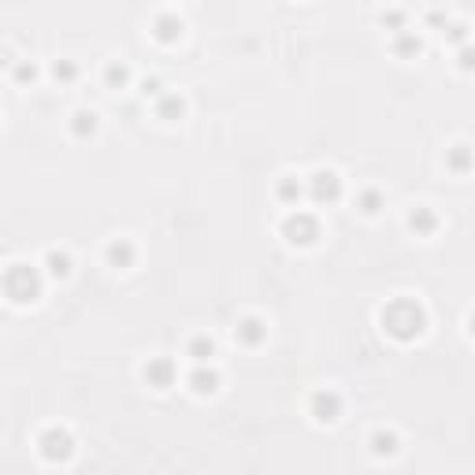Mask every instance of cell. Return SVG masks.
Instances as JSON below:
<instances>
[{
	"label": "cell",
	"instance_id": "1",
	"mask_svg": "<svg viewBox=\"0 0 475 475\" xmlns=\"http://www.w3.org/2000/svg\"><path fill=\"white\" fill-rule=\"evenodd\" d=\"M383 327L386 334H394L398 342H413L423 334V327H427V312H423V305H416L413 297H398L383 308Z\"/></svg>",
	"mask_w": 475,
	"mask_h": 475
},
{
	"label": "cell",
	"instance_id": "2",
	"mask_svg": "<svg viewBox=\"0 0 475 475\" xmlns=\"http://www.w3.org/2000/svg\"><path fill=\"white\" fill-rule=\"evenodd\" d=\"M4 293L15 305H30L41 297V271L30 264H11L4 271Z\"/></svg>",
	"mask_w": 475,
	"mask_h": 475
},
{
	"label": "cell",
	"instance_id": "3",
	"mask_svg": "<svg viewBox=\"0 0 475 475\" xmlns=\"http://www.w3.org/2000/svg\"><path fill=\"white\" fill-rule=\"evenodd\" d=\"M283 234L293 245H312L320 238V219L308 216V212H290V216L283 219Z\"/></svg>",
	"mask_w": 475,
	"mask_h": 475
},
{
	"label": "cell",
	"instance_id": "4",
	"mask_svg": "<svg viewBox=\"0 0 475 475\" xmlns=\"http://www.w3.org/2000/svg\"><path fill=\"white\" fill-rule=\"evenodd\" d=\"M38 446H41V457L45 461H67V457L75 453V438L67 431H60V427H48L41 438H38Z\"/></svg>",
	"mask_w": 475,
	"mask_h": 475
},
{
	"label": "cell",
	"instance_id": "5",
	"mask_svg": "<svg viewBox=\"0 0 475 475\" xmlns=\"http://www.w3.org/2000/svg\"><path fill=\"white\" fill-rule=\"evenodd\" d=\"M308 197H312L316 204H334L342 197V178L334 171H316L312 178H308Z\"/></svg>",
	"mask_w": 475,
	"mask_h": 475
},
{
	"label": "cell",
	"instance_id": "6",
	"mask_svg": "<svg viewBox=\"0 0 475 475\" xmlns=\"http://www.w3.org/2000/svg\"><path fill=\"white\" fill-rule=\"evenodd\" d=\"M308 413H312L320 423H334L342 416V398L334 390H316L312 401H308Z\"/></svg>",
	"mask_w": 475,
	"mask_h": 475
},
{
	"label": "cell",
	"instance_id": "7",
	"mask_svg": "<svg viewBox=\"0 0 475 475\" xmlns=\"http://www.w3.org/2000/svg\"><path fill=\"white\" fill-rule=\"evenodd\" d=\"M175 375L178 371H175V364H171L168 356H153L149 364H145V383L156 386V390H168L175 383Z\"/></svg>",
	"mask_w": 475,
	"mask_h": 475
},
{
	"label": "cell",
	"instance_id": "8",
	"mask_svg": "<svg viewBox=\"0 0 475 475\" xmlns=\"http://www.w3.org/2000/svg\"><path fill=\"white\" fill-rule=\"evenodd\" d=\"M190 390H193V394H216V390H219V375L216 371H212V368H204V364H197V368H193L190 371Z\"/></svg>",
	"mask_w": 475,
	"mask_h": 475
},
{
	"label": "cell",
	"instance_id": "9",
	"mask_svg": "<svg viewBox=\"0 0 475 475\" xmlns=\"http://www.w3.org/2000/svg\"><path fill=\"white\" fill-rule=\"evenodd\" d=\"M234 334H238V342H245V346H260V342L268 338V327H264V320L249 316V320H241L234 327Z\"/></svg>",
	"mask_w": 475,
	"mask_h": 475
},
{
	"label": "cell",
	"instance_id": "10",
	"mask_svg": "<svg viewBox=\"0 0 475 475\" xmlns=\"http://www.w3.org/2000/svg\"><path fill=\"white\" fill-rule=\"evenodd\" d=\"M108 264L111 268H130V264H134V256H138V249H134V245H130L126 238H116V241H111L108 245Z\"/></svg>",
	"mask_w": 475,
	"mask_h": 475
},
{
	"label": "cell",
	"instance_id": "11",
	"mask_svg": "<svg viewBox=\"0 0 475 475\" xmlns=\"http://www.w3.org/2000/svg\"><path fill=\"white\" fill-rule=\"evenodd\" d=\"M153 30H156V38L163 41V45H171V41H178L182 38V19L178 15H156V23H153Z\"/></svg>",
	"mask_w": 475,
	"mask_h": 475
},
{
	"label": "cell",
	"instance_id": "12",
	"mask_svg": "<svg viewBox=\"0 0 475 475\" xmlns=\"http://www.w3.org/2000/svg\"><path fill=\"white\" fill-rule=\"evenodd\" d=\"M408 226H413V231L416 234H423V238H427V234H435L438 231V216H435V212L431 208H413V216H408Z\"/></svg>",
	"mask_w": 475,
	"mask_h": 475
},
{
	"label": "cell",
	"instance_id": "13",
	"mask_svg": "<svg viewBox=\"0 0 475 475\" xmlns=\"http://www.w3.org/2000/svg\"><path fill=\"white\" fill-rule=\"evenodd\" d=\"M186 353L197 360V364H204V360L216 356V342H212L208 334H193V338H190V346H186Z\"/></svg>",
	"mask_w": 475,
	"mask_h": 475
},
{
	"label": "cell",
	"instance_id": "14",
	"mask_svg": "<svg viewBox=\"0 0 475 475\" xmlns=\"http://www.w3.org/2000/svg\"><path fill=\"white\" fill-rule=\"evenodd\" d=\"M301 193H305V186L297 182V178H283V182L275 186V197L283 201V204H297V201H301Z\"/></svg>",
	"mask_w": 475,
	"mask_h": 475
},
{
	"label": "cell",
	"instance_id": "15",
	"mask_svg": "<svg viewBox=\"0 0 475 475\" xmlns=\"http://www.w3.org/2000/svg\"><path fill=\"white\" fill-rule=\"evenodd\" d=\"M471 149H468V145H453V149H449V156H446V163H449V171H457V175H464L468 168H471Z\"/></svg>",
	"mask_w": 475,
	"mask_h": 475
},
{
	"label": "cell",
	"instance_id": "16",
	"mask_svg": "<svg viewBox=\"0 0 475 475\" xmlns=\"http://www.w3.org/2000/svg\"><path fill=\"white\" fill-rule=\"evenodd\" d=\"M45 268H48V275L63 278V275H71V256H67V253H60V249H48Z\"/></svg>",
	"mask_w": 475,
	"mask_h": 475
},
{
	"label": "cell",
	"instance_id": "17",
	"mask_svg": "<svg viewBox=\"0 0 475 475\" xmlns=\"http://www.w3.org/2000/svg\"><path fill=\"white\" fill-rule=\"evenodd\" d=\"M71 130H75V138L97 134V116H93V111H75V116H71Z\"/></svg>",
	"mask_w": 475,
	"mask_h": 475
},
{
	"label": "cell",
	"instance_id": "18",
	"mask_svg": "<svg viewBox=\"0 0 475 475\" xmlns=\"http://www.w3.org/2000/svg\"><path fill=\"white\" fill-rule=\"evenodd\" d=\"M371 449L379 453V457L398 453V435H394V431H375V435H371Z\"/></svg>",
	"mask_w": 475,
	"mask_h": 475
},
{
	"label": "cell",
	"instance_id": "19",
	"mask_svg": "<svg viewBox=\"0 0 475 475\" xmlns=\"http://www.w3.org/2000/svg\"><path fill=\"white\" fill-rule=\"evenodd\" d=\"M420 48H423V41L416 34H408V30H401L398 41H394V53L398 56H420Z\"/></svg>",
	"mask_w": 475,
	"mask_h": 475
},
{
	"label": "cell",
	"instance_id": "20",
	"mask_svg": "<svg viewBox=\"0 0 475 475\" xmlns=\"http://www.w3.org/2000/svg\"><path fill=\"white\" fill-rule=\"evenodd\" d=\"M182 111H186V101H182V97H175V93L160 97V119H178Z\"/></svg>",
	"mask_w": 475,
	"mask_h": 475
},
{
	"label": "cell",
	"instance_id": "21",
	"mask_svg": "<svg viewBox=\"0 0 475 475\" xmlns=\"http://www.w3.org/2000/svg\"><path fill=\"white\" fill-rule=\"evenodd\" d=\"M104 82H108L111 89H123L126 82H130V71L123 67V63H108V67H104Z\"/></svg>",
	"mask_w": 475,
	"mask_h": 475
},
{
	"label": "cell",
	"instance_id": "22",
	"mask_svg": "<svg viewBox=\"0 0 475 475\" xmlns=\"http://www.w3.org/2000/svg\"><path fill=\"white\" fill-rule=\"evenodd\" d=\"M379 208H383V193H379V190H364V193H360V212L375 216Z\"/></svg>",
	"mask_w": 475,
	"mask_h": 475
},
{
	"label": "cell",
	"instance_id": "23",
	"mask_svg": "<svg viewBox=\"0 0 475 475\" xmlns=\"http://www.w3.org/2000/svg\"><path fill=\"white\" fill-rule=\"evenodd\" d=\"M53 75H56V82H75L78 78V67H75L71 60H56L53 63Z\"/></svg>",
	"mask_w": 475,
	"mask_h": 475
},
{
	"label": "cell",
	"instance_id": "24",
	"mask_svg": "<svg viewBox=\"0 0 475 475\" xmlns=\"http://www.w3.org/2000/svg\"><path fill=\"white\" fill-rule=\"evenodd\" d=\"M457 63H461V71H475V45H461L457 48Z\"/></svg>",
	"mask_w": 475,
	"mask_h": 475
},
{
	"label": "cell",
	"instance_id": "25",
	"mask_svg": "<svg viewBox=\"0 0 475 475\" xmlns=\"http://www.w3.org/2000/svg\"><path fill=\"white\" fill-rule=\"evenodd\" d=\"M446 38H449L453 45H464V41H468V26H464V23H449V26H446Z\"/></svg>",
	"mask_w": 475,
	"mask_h": 475
},
{
	"label": "cell",
	"instance_id": "26",
	"mask_svg": "<svg viewBox=\"0 0 475 475\" xmlns=\"http://www.w3.org/2000/svg\"><path fill=\"white\" fill-rule=\"evenodd\" d=\"M383 26H390V30H394V34H401V26H405V15H401V11H386V15H383Z\"/></svg>",
	"mask_w": 475,
	"mask_h": 475
},
{
	"label": "cell",
	"instance_id": "27",
	"mask_svg": "<svg viewBox=\"0 0 475 475\" xmlns=\"http://www.w3.org/2000/svg\"><path fill=\"white\" fill-rule=\"evenodd\" d=\"M34 63H23V67H15V78H19V82H34Z\"/></svg>",
	"mask_w": 475,
	"mask_h": 475
},
{
	"label": "cell",
	"instance_id": "28",
	"mask_svg": "<svg viewBox=\"0 0 475 475\" xmlns=\"http://www.w3.org/2000/svg\"><path fill=\"white\" fill-rule=\"evenodd\" d=\"M160 89H163V86H160V78H149V82L141 86V93H145V97H160Z\"/></svg>",
	"mask_w": 475,
	"mask_h": 475
},
{
	"label": "cell",
	"instance_id": "29",
	"mask_svg": "<svg viewBox=\"0 0 475 475\" xmlns=\"http://www.w3.org/2000/svg\"><path fill=\"white\" fill-rule=\"evenodd\" d=\"M468 331L475 334V312H471V320H468Z\"/></svg>",
	"mask_w": 475,
	"mask_h": 475
}]
</instances>
